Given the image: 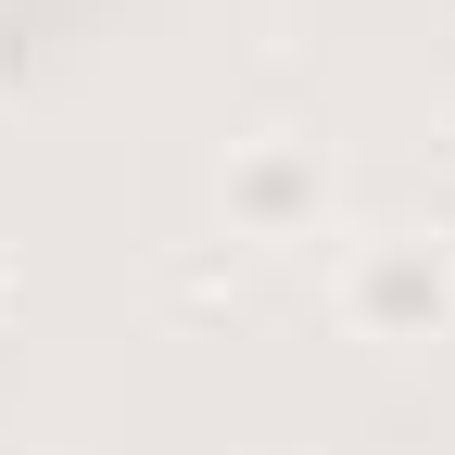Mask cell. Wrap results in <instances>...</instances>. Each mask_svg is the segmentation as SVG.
Instances as JSON below:
<instances>
[{
    "mask_svg": "<svg viewBox=\"0 0 455 455\" xmlns=\"http://www.w3.org/2000/svg\"><path fill=\"white\" fill-rule=\"evenodd\" d=\"M215 203H228L241 241H316L329 203H341V164H329L316 140H241L228 178H215Z\"/></svg>",
    "mask_w": 455,
    "mask_h": 455,
    "instance_id": "obj_2",
    "label": "cell"
},
{
    "mask_svg": "<svg viewBox=\"0 0 455 455\" xmlns=\"http://www.w3.org/2000/svg\"><path fill=\"white\" fill-rule=\"evenodd\" d=\"M0 304H13V266H0Z\"/></svg>",
    "mask_w": 455,
    "mask_h": 455,
    "instance_id": "obj_3",
    "label": "cell"
},
{
    "mask_svg": "<svg viewBox=\"0 0 455 455\" xmlns=\"http://www.w3.org/2000/svg\"><path fill=\"white\" fill-rule=\"evenodd\" d=\"M341 316H355V341H430V329H455V241H430V228L355 241L341 253Z\"/></svg>",
    "mask_w": 455,
    "mask_h": 455,
    "instance_id": "obj_1",
    "label": "cell"
}]
</instances>
